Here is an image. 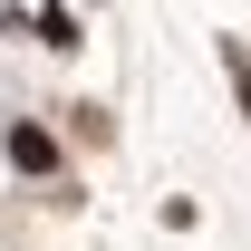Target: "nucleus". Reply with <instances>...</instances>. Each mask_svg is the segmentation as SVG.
I'll list each match as a JSON object with an SVG mask.
<instances>
[{
	"label": "nucleus",
	"instance_id": "nucleus-1",
	"mask_svg": "<svg viewBox=\"0 0 251 251\" xmlns=\"http://www.w3.org/2000/svg\"><path fill=\"white\" fill-rule=\"evenodd\" d=\"M10 164H20V174H49V164H58V145H49L39 126H10Z\"/></svg>",
	"mask_w": 251,
	"mask_h": 251
},
{
	"label": "nucleus",
	"instance_id": "nucleus-2",
	"mask_svg": "<svg viewBox=\"0 0 251 251\" xmlns=\"http://www.w3.org/2000/svg\"><path fill=\"white\" fill-rule=\"evenodd\" d=\"M222 58H232V87H242V106H251V58H242V39H232Z\"/></svg>",
	"mask_w": 251,
	"mask_h": 251
}]
</instances>
